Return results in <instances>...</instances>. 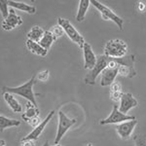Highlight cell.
<instances>
[{
	"mask_svg": "<svg viewBox=\"0 0 146 146\" xmlns=\"http://www.w3.org/2000/svg\"><path fill=\"white\" fill-rule=\"evenodd\" d=\"M35 82V76H33L29 81L23 84L22 86L17 87H3L2 88V94L5 92H9L10 94H14L27 99L28 102H31L33 105L38 108L37 102L33 91V87Z\"/></svg>",
	"mask_w": 146,
	"mask_h": 146,
	"instance_id": "obj_1",
	"label": "cell"
},
{
	"mask_svg": "<svg viewBox=\"0 0 146 146\" xmlns=\"http://www.w3.org/2000/svg\"><path fill=\"white\" fill-rule=\"evenodd\" d=\"M127 52L126 43L119 39H111L106 42L104 47V55L111 58H121Z\"/></svg>",
	"mask_w": 146,
	"mask_h": 146,
	"instance_id": "obj_2",
	"label": "cell"
},
{
	"mask_svg": "<svg viewBox=\"0 0 146 146\" xmlns=\"http://www.w3.org/2000/svg\"><path fill=\"white\" fill-rule=\"evenodd\" d=\"M120 58H111L108 65L101 74V86L107 87L114 82V81L119 75V63Z\"/></svg>",
	"mask_w": 146,
	"mask_h": 146,
	"instance_id": "obj_3",
	"label": "cell"
},
{
	"mask_svg": "<svg viewBox=\"0 0 146 146\" xmlns=\"http://www.w3.org/2000/svg\"><path fill=\"white\" fill-rule=\"evenodd\" d=\"M110 58L111 57L105 55L97 56V61L95 67L93 69L90 70L84 78L85 83L89 86L95 85L97 77L101 74L102 71L107 67Z\"/></svg>",
	"mask_w": 146,
	"mask_h": 146,
	"instance_id": "obj_4",
	"label": "cell"
},
{
	"mask_svg": "<svg viewBox=\"0 0 146 146\" xmlns=\"http://www.w3.org/2000/svg\"><path fill=\"white\" fill-rule=\"evenodd\" d=\"M58 23L60 26L63 28L64 32L67 35L69 38L72 42L76 43L80 48H82L86 42H85L84 38L77 31V29L72 26L70 22L68 19L58 18Z\"/></svg>",
	"mask_w": 146,
	"mask_h": 146,
	"instance_id": "obj_5",
	"label": "cell"
},
{
	"mask_svg": "<svg viewBox=\"0 0 146 146\" xmlns=\"http://www.w3.org/2000/svg\"><path fill=\"white\" fill-rule=\"evenodd\" d=\"M90 3L93 6L98 9L101 13L102 17L104 19L111 20L119 28L120 30H122L123 28V20L115 14L108 7L96 0H91Z\"/></svg>",
	"mask_w": 146,
	"mask_h": 146,
	"instance_id": "obj_6",
	"label": "cell"
},
{
	"mask_svg": "<svg viewBox=\"0 0 146 146\" xmlns=\"http://www.w3.org/2000/svg\"><path fill=\"white\" fill-rule=\"evenodd\" d=\"M76 123L74 119H69L62 111L58 112V125L54 144H58L70 128Z\"/></svg>",
	"mask_w": 146,
	"mask_h": 146,
	"instance_id": "obj_7",
	"label": "cell"
},
{
	"mask_svg": "<svg viewBox=\"0 0 146 146\" xmlns=\"http://www.w3.org/2000/svg\"><path fill=\"white\" fill-rule=\"evenodd\" d=\"M136 119L135 116H130L121 113L117 105H114L113 109L108 117L104 119H102L100 121L101 125H107L111 124H120L124 121Z\"/></svg>",
	"mask_w": 146,
	"mask_h": 146,
	"instance_id": "obj_8",
	"label": "cell"
},
{
	"mask_svg": "<svg viewBox=\"0 0 146 146\" xmlns=\"http://www.w3.org/2000/svg\"><path fill=\"white\" fill-rule=\"evenodd\" d=\"M137 124V121L136 119L127 120L116 125V129L121 139L127 140L131 135Z\"/></svg>",
	"mask_w": 146,
	"mask_h": 146,
	"instance_id": "obj_9",
	"label": "cell"
},
{
	"mask_svg": "<svg viewBox=\"0 0 146 146\" xmlns=\"http://www.w3.org/2000/svg\"><path fill=\"white\" fill-rule=\"evenodd\" d=\"M9 15L4 19L2 23L3 28L7 31L16 28L21 25L23 23L22 18L15 13V11L13 8L9 9Z\"/></svg>",
	"mask_w": 146,
	"mask_h": 146,
	"instance_id": "obj_10",
	"label": "cell"
},
{
	"mask_svg": "<svg viewBox=\"0 0 146 146\" xmlns=\"http://www.w3.org/2000/svg\"><path fill=\"white\" fill-rule=\"evenodd\" d=\"M137 101L131 93H123L120 98V105L118 108L121 113L127 115L130 109L137 106Z\"/></svg>",
	"mask_w": 146,
	"mask_h": 146,
	"instance_id": "obj_11",
	"label": "cell"
},
{
	"mask_svg": "<svg viewBox=\"0 0 146 146\" xmlns=\"http://www.w3.org/2000/svg\"><path fill=\"white\" fill-rule=\"evenodd\" d=\"M55 113L54 111H52L48 115L46 116V117L44 119V120L38 125L35 127V129L25 137H24L21 140H31L35 141L37 140L40 135L44 130L45 127L47 126V125L49 122L50 120L52 119L53 116H54Z\"/></svg>",
	"mask_w": 146,
	"mask_h": 146,
	"instance_id": "obj_12",
	"label": "cell"
},
{
	"mask_svg": "<svg viewBox=\"0 0 146 146\" xmlns=\"http://www.w3.org/2000/svg\"><path fill=\"white\" fill-rule=\"evenodd\" d=\"M82 49L84 58V68L91 70L93 69L96 63L97 57L94 54L91 45L88 43H85Z\"/></svg>",
	"mask_w": 146,
	"mask_h": 146,
	"instance_id": "obj_13",
	"label": "cell"
},
{
	"mask_svg": "<svg viewBox=\"0 0 146 146\" xmlns=\"http://www.w3.org/2000/svg\"><path fill=\"white\" fill-rule=\"evenodd\" d=\"M26 45L28 50L33 54H37L42 57H44L47 54L48 50H46L45 48H44L37 42L28 39L26 42Z\"/></svg>",
	"mask_w": 146,
	"mask_h": 146,
	"instance_id": "obj_14",
	"label": "cell"
},
{
	"mask_svg": "<svg viewBox=\"0 0 146 146\" xmlns=\"http://www.w3.org/2000/svg\"><path fill=\"white\" fill-rule=\"evenodd\" d=\"M39 115V111L37 107L33 105L31 102H28L27 105L26 111L22 115V117L26 122L35 117H38Z\"/></svg>",
	"mask_w": 146,
	"mask_h": 146,
	"instance_id": "obj_15",
	"label": "cell"
},
{
	"mask_svg": "<svg viewBox=\"0 0 146 146\" xmlns=\"http://www.w3.org/2000/svg\"><path fill=\"white\" fill-rule=\"evenodd\" d=\"M3 95L4 100L9 106V107L13 109L14 112L19 113L22 111V108L21 104L18 101L14 98V96L9 92H5L2 94Z\"/></svg>",
	"mask_w": 146,
	"mask_h": 146,
	"instance_id": "obj_16",
	"label": "cell"
},
{
	"mask_svg": "<svg viewBox=\"0 0 146 146\" xmlns=\"http://www.w3.org/2000/svg\"><path fill=\"white\" fill-rule=\"evenodd\" d=\"M8 5L10 7H13L22 11L26 12V13L30 14H33L36 13V8L35 7L28 5L23 3L8 1Z\"/></svg>",
	"mask_w": 146,
	"mask_h": 146,
	"instance_id": "obj_17",
	"label": "cell"
},
{
	"mask_svg": "<svg viewBox=\"0 0 146 146\" xmlns=\"http://www.w3.org/2000/svg\"><path fill=\"white\" fill-rule=\"evenodd\" d=\"M21 125V121L19 120L9 119L4 116H0V130L1 132H3V131L8 127H17Z\"/></svg>",
	"mask_w": 146,
	"mask_h": 146,
	"instance_id": "obj_18",
	"label": "cell"
},
{
	"mask_svg": "<svg viewBox=\"0 0 146 146\" xmlns=\"http://www.w3.org/2000/svg\"><path fill=\"white\" fill-rule=\"evenodd\" d=\"M90 4V1L89 0H81L80 2L79 7L76 16V20L81 22L83 21L85 19L86 13L89 8Z\"/></svg>",
	"mask_w": 146,
	"mask_h": 146,
	"instance_id": "obj_19",
	"label": "cell"
},
{
	"mask_svg": "<svg viewBox=\"0 0 146 146\" xmlns=\"http://www.w3.org/2000/svg\"><path fill=\"white\" fill-rule=\"evenodd\" d=\"M56 39L50 31H45L42 38L38 43L46 50H48Z\"/></svg>",
	"mask_w": 146,
	"mask_h": 146,
	"instance_id": "obj_20",
	"label": "cell"
},
{
	"mask_svg": "<svg viewBox=\"0 0 146 146\" xmlns=\"http://www.w3.org/2000/svg\"><path fill=\"white\" fill-rule=\"evenodd\" d=\"M44 33V32L40 27L38 26H35L28 32L27 37L28 38V39L31 40L39 43L42 38Z\"/></svg>",
	"mask_w": 146,
	"mask_h": 146,
	"instance_id": "obj_21",
	"label": "cell"
},
{
	"mask_svg": "<svg viewBox=\"0 0 146 146\" xmlns=\"http://www.w3.org/2000/svg\"><path fill=\"white\" fill-rule=\"evenodd\" d=\"M110 96L112 101L118 102L120 100L123 94L121 92V87L118 82H113L111 87Z\"/></svg>",
	"mask_w": 146,
	"mask_h": 146,
	"instance_id": "obj_22",
	"label": "cell"
},
{
	"mask_svg": "<svg viewBox=\"0 0 146 146\" xmlns=\"http://www.w3.org/2000/svg\"><path fill=\"white\" fill-rule=\"evenodd\" d=\"M8 1L1 0L0 1V10L3 15V17L5 19L9 15V10L8 8Z\"/></svg>",
	"mask_w": 146,
	"mask_h": 146,
	"instance_id": "obj_23",
	"label": "cell"
},
{
	"mask_svg": "<svg viewBox=\"0 0 146 146\" xmlns=\"http://www.w3.org/2000/svg\"><path fill=\"white\" fill-rule=\"evenodd\" d=\"M50 32H52V33L53 34V35L54 36V37L56 39L59 37H61L62 36H63L64 33V31L63 29V28L61 26H60L59 25L54 26L51 29Z\"/></svg>",
	"mask_w": 146,
	"mask_h": 146,
	"instance_id": "obj_24",
	"label": "cell"
},
{
	"mask_svg": "<svg viewBox=\"0 0 146 146\" xmlns=\"http://www.w3.org/2000/svg\"><path fill=\"white\" fill-rule=\"evenodd\" d=\"M134 140H135V146H146L145 138L136 136L134 138Z\"/></svg>",
	"mask_w": 146,
	"mask_h": 146,
	"instance_id": "obj_25",
	"label": "cell"
},
{
	"mask_svg": "<svg viewBox=\"0 0 146 146\" xmlns=\"http://www.w3.org/2000/svg\"><path fill=\"white\" fill-rule=\"evenodd\" d=\"M49 76V72L48 70H44L40 72L38 74V79L41 81H46Z\"/></svg>",
	"mask_w": 146,
	"mask_h": 146,
	"instance_id": "obj_26",
	"label": "cell"
},
{
	"mask_svg": "<svg viewBox=\"0 0 146 146\" xmlns=\"http://www.w3.org/2000/svg\"><path fill=\"white\" fill-rule=\"evenodd\" d=\"M33 140H21V146H35V143Z\"/></svg>",
	"mask_w": 146,
	"mask_h": 146,
	"instance_id": "obj_27",
	"label": "cell"
},
{
	"mask_svg": "<svg viewBox=\"0 0 146 146\" xmlns=\"http://www.w3.org/2000/svg\"><path fill=\"white\" fill-rule=\"evenodd\" d=\"M139 7L140 10L143 11V10H144V8H145V5L143 4V3H140Z\"/></svg>",
	"mask_w": 146,
	"mask_h": 146,
	"instance_id": "obj_28",
	"label": "cell"
},
{
	"mask_svg": "<svg viewBox=\"0 0 146 146\" xmlns=\"http://www.w3.org/2000/svg\"><path fill=\"white\" fill-rule=\"evenodd\" d=\"M0 146H6L5 142L4 140H1V145Z\"/></svg>",
	"mask_w": 146,
	"mask_h": 146,
	"instance_id": "obj_29",
	"label": "cell"
},
{
	"mask_svg": "<svg viewBox=\"0 0 146 146\" xmlns=\"http://www.w3.org/2000/svg\"><path fill=\"white\" fill-rule=\"evenodd\" d=\"M42 146H48V141H46Z\"/></svg>",
	"mask_w": 146,
	"mask_h": 146,
	"instance_id": "obj_30",
	"label": "cell"
},
{
	"mask_svg": "<svg viewBox=\"0 0 146 146\" xmlns=\"http://www.w3.org/2000/svg\"><path fill=\"white\" fill-rule=\"evenodd\" d=\"M54 146H62V145H58V144H56V145H54Z\"/></svg>",
	"mask_w": 146,
	"mask_h": 146,
	"instance_id": "obj_31",
	"label": "cell"
}]
</instances>
